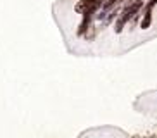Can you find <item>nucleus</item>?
Returning <instances> with one entry per match:
<instances>
[{"label":"nucleus","mask_w":157,"mask_h":138,"mask_svg":"<svg viewBox=\"0 0 157 138\" xmlns=\"http://www.w3.org/2000/svg\"><path fill=\"white\" fill-rule=\"evenodd\" d=\"M143 5L142 0H135L131 5H128L124 10H123V14H121V17L117 19V23H116V28H114V31L116 33H121L123 31V28H124V24L128 23L129 19H133L135 16H136V12L140 10V7Z\"/></svg>","instance_id":"1"},{"label":"nucleus","mask_w":157,"mask_h":138,"mask_svg":"<svg viewBox=\"0 0 157 138\" xmlns=\"http://www.w3.org/2000/svg\"><path fill=\"white\" fill-rule=\"evenodd\" d=\"M117 2H119V0H104V2H102V5H100V7H102V9H104V10H109V9H111V7H114V5L117 4Z\"/></svg>","instance_id":"4"},{"label":"nucleus","mask_w":157,"mask_h":138,"mask_svg":"<svg viewBox=\"0 0 157 138\" xmlns=\"http://www.w3.org/2000/svg\"><path fill=\"white\" fill-rule=\"evenodd\" d=\"M155 5V0H150L147 5H145V12H143V19H142V28H148L152 24V9Z\"/></svg>","instance_id":"3"},{"label":"nucleus","mask_w":157,"mask_h":138,"mask_svg":"<svg viewBox=\"0 0 157 138\" xmlns=\"http://www.w3.org/2000/svg\"><path fill=\"white\" fill-rule=\"evenodd\" d=\"M102 5V0H81L76 5V10L81 14H93Z\"/></svg>","instance_id":"2"}]
</instances>
